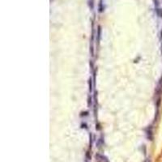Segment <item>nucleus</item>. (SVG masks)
<instances>
[{
    "mask_svg": "<svg viewBox=\"0 0 162 162\" xmlns=\"http://www.w3.org/2000/svg\"><path fill=\"white\" fill-rule=\"evenodd\" d=\"M95 157L97 162H110L107 157L100 154V153H97V154L95 155Z\"/></svg>",
    "mask_w": 162,
    "mask_h": 162,
    "instance_id": "f257e3e1",
    "label": "nucleus"
},
{
    "mask_svg": "<svg viewBox=\"0 0 162 162\" xmlns=\"http://www.w3.org/2000/svg\"><path fill=\"white\" fill-rule=\"evenodd\" d=\"M146 135L147 138L148 139V140H152L153 139V133H152V126H148L146 129Z\"/></svg>",
    "mask_w": 162,
    "mask_h": 162,
    "instance_id": "f03ea898",
    "label": "nucleus"
},
{
    "mask_svg": "<svg viewBox=\"0 0 162 162\" xmlns=\"http://www.w3.org/2000/svg\"><path fill=\"white\" fill-rule=\"evenodd\" d=\"M104 145V139L102 138V137H100V138L97 140V147H101L102 146Z\"/></svg>",
    "mask_w": 162,
    "mask_h": 162,
    "instance_id": "7ed1b4c3",
    "label": "nucleus"
},
{
    "mask_svg": "<svg viewBox=\"0 0 162 162\" xmlns=\"http://www.w3.org/2000/svg\"><path fill=\"white\" fill-rule=\"evenodd\" d=\"M105 7H104V4L102 3V0H100V3H99V11L102 12L104 11Z\"/></svg>",
    "mask_w": 162,
    "mask_h": 162,
    "instance_id": "20e7f679",
    "label": "nucleus"
},
{
    "mask_svg": "<svg viewBox=\"0 0 162 162\" xmlns=\"http://www.w3.org/2000/svg\"><path fill=\"white\" fill-rule=\"evenodd\" d=\"M157 15L160 16V17L162 18V10L161 9H160V8H157Z\"/></svg>",
    "mask_w": 162,
    "mask_h": 162,
    "instance_id": "39448f33",
    "label": "nucleus"
},
{
    "mask_svg": "<svg viewBox=\"0 0 162 162\" xmlns=\"http://www.w3.org/2000/svg\"><path fill=\"white\" fill-rule=\"evenodd\" d=\"M91 158H92L91 154H90V152H89V151H88L87 152H86V159L89 160V161H90V160H91Z\"/></svg>",
    "mask_w": 162,
    "mask_h": 162,
    "instance_id": "423d86ee",
    "label": "nucleus"
},
{
    "mask_svg": "<svg viewBox=\"0 0 162 162\" xmlns=\"http://www.w3.org/2000/svg\"><path fill=\"white\" fill-rule=\"evenodd\" d=\"M93 5H94L93 0H89V6H90V7H91L92 9H93Z\"/></svg>",
    "mask_w": 162,
    "mask_h": 162,
    "instance_id": "0eeeda50",
    "label": "nucleus"
},
{
    "mask_svg": "<svg viewBox=\"0 0 162 162\" xmlns=\"http://www.w3.org/2000/svg\"><path fill=\"white\" fill-rule=\"evenodd\" d=\"M154 1V3H155V5L157 6V7H158L159 6V0H153Z\"/></svg>",
    "mask_w": 162,
    "mask_h": 162,
    "instance_id": "6e6552de",
    "label": "nucleus"
},
{
    "mask_svg": "<svg viewBox=\"0 0 162 162\" xmlns=\"http://www.w3.org/2000/svg\"><path fill=\"white\" fill-rule=\"evenodd\" d=\"M144 162H151V160H150V158H146V159H145Z\"/></svg>",
    "mask_w": 162,
    "mask_h": 162,
    "instance_id": "1a4fd4ad",
    "label": "nucleus"
},
{
    "mask_svg": "<svg viewBox=\"0 0 162 162\" xmlns=\"http://www.w3.org/2000/svg\"><path fill=\"white\" fill-rule=\"evenodd\" d=\"M161 38H162V30H161Z\"/></svg>",
    "mask_w": 162,
    "mask_h": 162,
    "instance_id": "9d476101",
    "label": "nucleus"
},
{
    "mask_svg": "<svg viewBox=\"0 0 162 162\" xmlns=\"http://www.w3.org/2000/svg\"><path fill=\"white\" fill-rule=\"evenodd\" d=\"M86 162H89V160H87V161H86Z\"/></svg>",
    "mask_w": 162,
    "mask_h": 162,
    "instance_id": "9b49d317",
    "label": "nucleus"
}]
</instances>
